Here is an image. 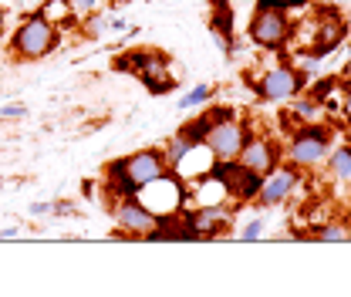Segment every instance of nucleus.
Masks as SVG:
<instances>
[{
  "label": "nucleus",
  "instance_id": "18",
  "mask_svg": "<svg viewBox=\"0 0 351 297\" xmlns=\"http://www.w3.org/2000/svg\"><path fill=\"white\" fill-rule=\"evenodd\" d=\"M108 14H112V10H98V7H95L91 14L82 17V31H85V38H95V41H98V38L108 34Z\"/></svg>",
  "mask_w": 351,
  "mask_h": 297
},
{
  "label": "nucleus",
  "instance_id": "11",
  "mask_svg": "<svg viewBox=\"0 0 351 297\" xmlns=\"http://www.w3.org/2000/svg\"><path fill=\"white\" fill-rule=\"evenodd\" d=\"M237 206L230 203H213V206H186L189 226L196 230V240H217L233 226Z\"/></svg>",
  "mask_w": 351,
  "mask_h": 297
},
{
  "label": "nucleus",
  "instance_id": "31",
  "mask_svg": "<svg viewBox=\"0 0 351 297\" xmlns=\"http://www.w3.org/2000/svg\"><path fill=\"white\" fill-rule=\"evenodd\" d=\"M3 31H7V10H3V3H0V38H3Z\"/></svg>",
  "mask_w": 351,
  "mask_h": 297
},
{
  "label": "nucleus",
  "instance_id": "20",
  "mask_svg": "<svg viewBox=\"0 0 351 297\" xmlns=\"http://www.w3.org/2000/svg\"><path fill=\"white\" fill-rule=\"evenodd\" d=\"M213 95H217V85H193L179 98V108H182V112H186V108H199V105H206Z\"/></svg>",
  "mask_w": 351,
  "mask_h": 297
},
{
  "label": "nucleus",
  "instance_id": "23",
  "mask_svg": "<svg viewBox=\"0 0 351 297\" xmlns=\"http://www.w3.org/2000/svg\"><path fill=\"white\" fill-rule=\"evenodd\" d=\"M257 7H284L291 14H301L311 7V0H257Z\"/></svg>",
  "mask_w": 351,
  "mask_h": 297
},
{
  "label": "nucleus",
  "instance_id": "16",
  "mask_svg": "<svg viewBox=\"0 0 351 297\" xmlns=\"http://www.w3.org/2000/svg\"><path fill=\"white\" fill-rule=\"evenodd\" d=\"M38 14H41L44 21H51L58 31H64V27H71V24L78 21L71 0H44L41 7H38Z\"/></svg>",
  "mask_w": 351,
  "mask_h": 297
},
{
  "label": "nucleus",
  "instance_id": "9",
  "mask_svg": "<svg viewBox=\"0 0 351 297\" xmlns=\"http://www.w3.org/2000/svg\"><path fill=\"white\" fill-rule=\"evenodd\" d=\"M112 210V219H115V230L129 240H149V233L156 230V213H149L135 196H125V200H112L108 203Z\"/></svg>",
  "mask_w": 351,
  "mask_h": 297
},
{
  "label": "nucleus",
  "instance_id": "6",
  "mask_svg": "<svg viewBox=\"0 0 351 297\" xmlns=\"http://www.w3.org/2000/svg\"><path fill=\"white\" fill-rule=\"evenodd\" d=\"M250 135H254V128H250V122H247V119L230 115V119L210 122L203 145L213 152V159H219V163H230V159H237V156H240V149L247 145V139H250Z\"/></svg>",
  "mask_w": 351,
  "mask_h": 297
},
{
  "label": "nucleus",
  "instance_id": "13",
  "mask_svg": "<svg viewBox=\"0 0 351 297\" xmlns=\"http://www.w3.org/2000/svg\"><path fill=\"white\" fill-rule=\"evenodd\" d=\"M304 237L307 240H321V243H348L351 240V219L341 216V213H331V216H324L321 223L307 226Z\"/></svg>",
  "mask_w": 351,
  "mask_h": 297
},
{
  "label": "nucleus",
  "instance_id": "24",
  "mask_svg": "<svg viewBox=\"0 0 351 297\" xmlns=\"http://www.w3.org/2000/svg\"><path fill=\"white\" fill-rule=\"evenodd\" d=\"M24 115H27V105H21V102L0 105V122H17V119H24Z\"/></svg>",
  "mask_w": 351,
  "mask_h": 297
},
{
  "label": "nucleus",
  "instance_id": "2",
  "mask_svg": "<svg viewBox=\"0 0 351 297\" xmlns=\"http://www.w3.org/2000/svg\"><path fill=\"white\" fill-rule=\"evenodd\" d=\"M335 145V132L324 122H307V126H294L287 135V149L284 159L291 166H298L301 172H314L317 166H324L328 152Z\"/></svg>",
  "mask_w": 351,
  "mask_h": 297
},
{
  "label": "nucleus",
  "instance_id": "4",
  "mask_svg": "<svg viewBox=\"0 0 351 297\" xmlns=\"http://www.w3.org/2000/svg\"><path fill=\"white\" fill-rule=\"evenodd\" d=\"M250 91L267 105H287L291 98L307 91V78L291 61H274L250 78Z\"/></svg>",
  "mask_w": 351,
  "mask_h": 297
},
{
  "label": "nucleus",
  "instance_id": "15",
  "mask_svg": "<svg viewBox=\"0 0 351 297\" xmlns=\"http://www.w3.org/2000/svg\"><path fill=\"white\" fill-rule=\"evenodd\" d=\"M328 179L331 182H351V142H338V145H331V152H328Z\"/></svg>",
  "mask_w": 351,
  "mask_h": 297
},
{
  "label": "nucleus",
  "instance_id": "26",
  "mask_svg": "<svg viewBox=\"0 0 351 297\" xmlns=\"http://www.w3.org/2000/svg\"><path fill=\"white\" fill-rule=\"evenodd\" d=\"M98 3H101V0H71V7H75V14H78V17L91 14V10H95Z\"/></svg>",
  "mask_w": 351,
  "mask_h": 297
},
{
  "label": "nucleus",
  "instance_id": "32",
  "mask_svg": "<svg viewBox=\"0 0 351 297\" xmlns=\"http://www.w3.org/2000/svg\"><path fill=\"white\" fill-rule=\"evenodd\" d=\"M345 203H348V219H351V182H348V193H345Z\"/></svg>",
  "mask_w": 351,
  "mask_h": 297
},
{
  "label": "nucleus",
  "instance_id": "12",
  "mask_svg": "<svg viewBox=\"0 0 351 297\" xmlns=\"http://www.w3.org/2000/svg\"><path fill=\"white\" fill-rule=\"evenodd\" d=\"M176 68H173V61H169V54H162V51H156L152 47V54H149V61L142 64V71L135 75L142 85L149 88L152 95H169L176 85V75H173Z\"/></svg>",
  "mask_w": 351,
  "mask_h": 297
},
{
  "label": "nucleus",
  "instance_id": "10",
  "mask_svg": "<svg viewBox=\"0 0 351 297\" xmlns=\"http://www.w3.org/2000/svg\"><path fill=\"white\" fill-rule=\"evenodd\" d=\"M280 159H284V149H280V142H277L274 135H267V132H254V135L247 139V145L240 149V156H237L240 166H247V169L257 172V176H267Z\"/></svg>",
  "mask_w": 351,
  "mask_h": 297
},
{
  "label": "nucleus",
  "instance_id": "27",
  "mask_svg": "<svg viewBox=\"0 0 351 297\" xmlns=\"http://www.w3.org/2000/svg\"><path fill=\"white\" fill-rule=\"evenodd\" d=\"M27 213H31V216H51V213H54V203H31Z\"/></svg>",
  "mask_w": 351,
  "mask_h": 297
},
{
  "label": "nucleus",
  "instance_id": "29",
  "mask_svg": "<svg viewBox=\"0 0 351 297\" xmlns=\"http://www.w3.org/2000/svg\"><path fill=\"white\" fill-rule=\"evenodd\" d=\"M341 112H345V119H348V126H351V82H345V102H341Z\"/></svg>",
  "mask_w": 351,
  "mask_h": 297
},
{
  "label": "nucleus",
  "instance_id": "21",
  "mask_svg": "<svg viewBox=\"0 0 351 297\" xmlns=\"http://www.w3.org/2000/svg\"><path fill=\"white\" fill-rule=\"evenodd\" d=\"M189 149H193V142H189L186 135H179V132L166 139V145H162V156H166L169 169H173V166L179 163V159H182V156H186V152H189Z\"/></svg>",
  "mask_w": 351,
  "mask_h": 297
},
{
  "label": "nucleus",
  "instance_id": "7",
  "mask_svg": "<svg viewBox=\"0 0 351 297\" xmlns=\"http://www.w3.org/2000/svg\"><path fill=\"white\" fill-rule=\"evenodd\" d=\"M301 179H304V172L280 159L267 176H261V189H257L254 206H261V210H277V206L291 203L294 193H298V186H301Z\"/></svg>",
  "mask_w": 351,
  "mask_h": 297
},
{
  "label": "nucleus",
  "instance_id": "28",
  "mask_svg": "<svg viewBox=\"0 0 351 297\" xmlns=\"http://www.w3.org/2000/svg\"><path fill=\"white\" fill-rule=\"evenodd\" d=\"M338 78H341V82H351V44H348V51H345V64H341Z\"/></svg>",
  "mask_w": 351,
  "mask_h": 297
},
{
  "label": "nucleus",
  "instance_id": "5",
  "mask_svg": "<svg viewBox=\"0 0 351 297\" xmlns=\"http://www.w3.org/2000/svg\"><path fill=\"white\" fill-rule=\"evenodd\" d=\"M135 200L149 213H156V216H169V213H179L189 206L186 182L173 169L166 172V176H159V179H152V182H145V186H138Z\"/></svg>",
  "mask_w": 351,
  "mask_h": 297
},
{
  "label": "nucleus",
  "instance_id": "1",
  "mask_svg": "<svg viewBox=\"0 0 351 297\" xmlns=\"http://www.w3.org/2000/svg\"><path fill=\"white\" fill-rule=\"evenodd\" d=\"M58 44H61V31L34 10V14L21 17V24L14 27V34L7 41V54L14 61H41L58 51Z\"/></svg>",
  "mask_w": 351,
  "mask_h": 297
},
{
  "label": "nucleus",
  "instance_id": "8",
  "mask_svg": "<svg viewBox=\"0 0 351 297\" xmlns=\"http://www.w3.org/2000/svg\"><path fill=\"white\" fill-rule=\"evenodd\" d=\"M213 176L223 179V186H226V196H230V203L240 210V206H250L254 200H257V189H261V176L257 172H250L247 166H240L237 159H230V163H213Z\"/></svg>",
  "mask_w": 351,
  "mask_h": 297
},
{
  "label": "nucleus",
  "instance_id": "17",
  "mask_svg": "<svg viewBox=\"0 0 351 297\" xmlns=\"http://www.w3.org/2000/svg\"><path fill=\"white\" fill-rule=\"evenodd\" d=\"M206 128H210V115H206V112H199V115L186 119V122L176 128V132H179V135H186L193 145H203V139H206Z\"/></svg>",
  "mask_w": 351,
  "mask_h": 297
},
{
  "label": "nucleus",
  "instance_id": "22",
  "mask_svg": "<svg viewBox=\"0 0 351 297\" xmlns=\"http://www.w3.org/2000/svg\"><path fill=\"white\" fill-rule=\"evenodd\" d=\"M263 233H267V223H263V216H250L240 230H237V240H243V243H254V240H261Z\"/></svg>",
  "mask_w": 351,
  "mask_h": 297
},
{
  "label": "nucleus",
  "instance_id": "25",
  "mask_svg": "<svg viewBox=\"0 0 351 297\" xmlns=\"http://www.w3.org/2000/svg\"><path fill=\"white\" fill-rule=\"evenodd\" d=\"M129 31H132V27H129V21H125V17H119V14H108V34H122V38H125Z\"/></svg>",
  "mask_w": 351,
  "mask_h": 297
},
{
  "label": "nucleus",
  "instance_id": "3",
  "mask_svg": "<svg viewBox=\"0 0 351 297\" xmlns=\"http://www.w3.org/2000/svg\"><path fill=\"white\" fill-rule=\"evenodd\" d=\"M294 34V14L284 7H254L250 24H247V41L261 51H287Z\"/></svg>",
  "mask_w": 351,
  "mask_h": 297
},
{
  "label": "nucleus",
  "instance_id": "14",
  "mask_svg": "<svg viewBox=\"0 0 351 297\" xmlns=\"http://www.w3.org/2000/svg\"><path fill=\"white\" fill-rule=\"evenodd\" d=\"M213 41L219 44L223 54H233V10L226 0H213V17H210Z\"/></svg>",
  "mask_w": 351,
  "mask_h": 297
},
{
  "label": "nucleus",
  "instance_id": "30",
  "mask_svg": "<svg viewBox=\"0 0 351 297\" xmlns=\"http://www.w3.org/2000/svg\"><path fill=\"white\" fill-rule=\"evenodd\" d=\"M17 237H21L17 226H3V230H0V240H17Z\"/></svg>",
  "mask_w": 351,
  "mask_h": 297
},
{
  "label": "nucleus",
  "instance_id": "19",
  "mask_svg": "<svg viewBox=\"0 0 351 297\" xmlns=\"http://www.w3.org/2000/svg\"><path fill=\"white\" fill-rule=\"evenodd\" d=\"M149 54H152V47H135V51H125L122 58H115V68H119V71H132V75H138V71H142V64L149 61Z\"/></svg>",
  "mask_w": 351,
  "mask_h": 297
}]
</instances>
